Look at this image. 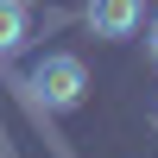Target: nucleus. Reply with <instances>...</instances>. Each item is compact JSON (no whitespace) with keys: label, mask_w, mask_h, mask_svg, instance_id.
Masks as SVG:
<instances>
[{"label":"nucleus","mask_w":158,"mask_h":158,"mask_svg":"<svg viewBox=\"0 0 158 158\" xmlns=\"http://www.w3.org/2000/svg\"><path fill=\"white\" fill-rule=\"evenodd\" d=\"M25 32H32V0H0V57L19 51Z\"/></svg>","instance_id":"3"},{"label":"nucleus","mask_w":158,"mask_h":158,"mask_svg":"<svg viewBox=\"0 0 158 158\" xmlns=\"http://www.w3.org/2000/svg\"><path fill=\"white\" fill-rule=\"evenodd\" d=\"M82 19H89V32H95V38L120 44V38H133L139 25H146V0H89Z\"/></svg>","instance_id":"2"},{"label":"nucleus","mask_w":158,"mask_h":158,"mask_svg":"<svg viewBox=\"0 0 158 158\" xmlns=\"http://www.w3.org/2000/svg\"><path fill=\"white\" fill-rule=\"evenodd\" d=\"M32 89H38V101H44L51 114H76L82 95H89V70H82V57H70V51H51V57L32 70Z\"/></svg>","instance_id":"1"},{"label":"nucleus","mask_w":158,"mask_h":158,"mask_svg":"<svg viewBox=\"0 0 158 158\" xmlns=\"http://www.w3.org/2000/svg\"><path fill=\"white\" fill-rule=\"evenodd\" d=\"M146 57H152V63H158V19H152V25H146Z\"/></svg>","instance_id":"4"}]
</instances>
